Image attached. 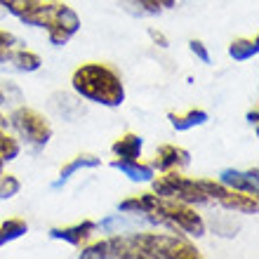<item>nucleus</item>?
<instances>
[{"mask_svg": "<svg viewBox=\"0 0 259 259\" xmlns=\"http://www.w3.org/2000/svg\"><path fill=\"white\" fill-rule=\"evenodd\" d=\"M71 88L80 99L106 106V109H116L125 102L123 78L109 64L88 62L78 66L71 75Z\"/></svg>", "mask_w": 259, "mask_h": 259, "instance_id": "f257e3e1", "label": "nucleus"}, {"mask_svg": "<svg viewBox=\"0 0 259 259\" xmlns=\"http://www.w3.org/2000/svg\"><path fill=\"white\" fill-rule=\"evenodd\" d=\"M137 259H200V250L189 236L177 231L127 233Z\"/></svg>", "mask_w": 259, "mask_h": 259, "instance_id": "f03ea898", "label": "nucleus"}, {"mask_svg": "<svg viewBox=\"0 0 259 259\" xmlns=\"http://www.w3.org/2000/svg\"><path fill=\"white\" fill-rule=\"evenodd\" d=\"M151 224L163 226L167 231L184 233L189 238H203L207 233V224H205L203 214H198L193 205L179 203V200H170V198L158 196V205L146 214Z\"/></svg>", "mask_w": 259, "mask_h": 259, "instance_id": "7ed1b4c3", "label": "nucleus"}, {"mask_svg": "<svg viewBox=\"0 0 259 259\" xmlns=\"http://www.w3.org/2000/svg\"><path fill=\"white\" fill-rule=\"evenodd\" d=\"M149 184H151V191L156 193V196H160V198L179 200V203L193 205V207L210 203V198L205 196L200 182L182 175V170L158 172V177H153Z\"/></svg>", "mask_w": 259, "mask_h": 259, "instance_id": "20e7f679", "label": "nucleus"}, {"mask_svg": "<svg viewBox=\"0 0 259 259\" xmlns=\"http://www.w3.org/2000/svg\"><path fill=\"white\" fill-rule=\"evenodd\" d=\"M7 125L12 127L19 142H24L26 146H33V149L48 146L52 135H55L50 118L31 106H17L7 118Z\"/></svg>", "mask_w": 259, "mask_h": 259, "instance_id": "39448f33", "label": "nucleus"}, {"mask_svg": "<svg viewBox=\"0 0 259 259\" xmlns=\"http://www.w3.org/2000/svg\"><path fill=\"white\" fill-rule=\"evenodd\" d=\"M80 17L73 7H68L66 3H59L55 0V7H52V14H50V21L45 26V33H48V40L52 48H64L71 42L78 31H80Z\"/></svg>", "mask_w": 259, "mask_h": 259, "instance_id": "423d86ee", "label": "nucleus"}, {"mask_svg": "<svg viewBox=\"0 0 259 259\" xmlns=\"http://www.w3.org/2000/svg\"><path fill=\"white\" fill-rule=\"evenodd\" d=\"M191 163V153L184 146L177 144H160L153 153V170L167 172V170H184Z\"/></svg>", "mask_w": 259, "mask_h": 259, "instance_id": "0eeeda50", "label": "nucleus"}, {"mask_svg": "<svg viewBox=\"0 0 259 259\" xmlns=\"http://www.w3.org/2000/svg\"><path fill=\"white\" fill-rule=\"evenodd\" d=\"M97 229H99L97 222L85 219V222H78V224H71V226H55V229H50V238L64 240V243H68V245L80 247L95 236Z\"/></svg>", "mask_w": 259, "mask_h": 259, "instance_id": "6e6552de", "label": "nucleus"}, {"mask_svg": "<svg viewBox=\"0 0 259 259\" xmlns=\"http://www.w3.org/2000/svg\"><path fill=\"white\" fill-rule=\"evenodd\" d=\"M219 182L233 191H243V193H252L259 196V179H257V167L252 170H233V167H226V170L219 172Z\"/></svg>", "mask_w": 259, "mask_h": 259, "instance_id": "1a4fd4ad", "label": "nucleus"}, {"mask_svg": "<svg viewBox=\"0 0 259 259\" xmlns=\"http://www.w3.org/2000/svg\"><path fill=\"white\" fill-rule=\"evenodd\" d=\"M219 207H224L226 212H236V214H257L259 210V200L252 193H243V191H233L226 186V191L214 200Z\"/></svg>", "mask_w": 259, "mask_h": 259, "instance_id": "9d476101", "label": "nucleus"}, {"mask_svg": "<svg viewBox=\"0 0 259 259\" xmlns=\"http://www.w3.org/2000/svg\"><path fill=\"white\" fill-rule=\"evenodd\" d=\"M111 167L118 170L120 175H125V177H127L130 182H135V184H149L151 179L156 177L153 165L142 163L139 158H137V160H118V158H113V160H111Z\"/></svg>", "mask_w": 259, "mask_h": 259, "instance_id": "9b49d317", "label": "nucleus"}, {"mask_svg": "<svg viewBox=\"0 0 259 259\" xmlns=\"http://www.w3.org/2000/svg\"><path fill=\"white\" fill-rule=\"evenodd\" d=\"M142 151H144V139L142 135H135V132H125L111 144V153L118 160H137V158H142Z\"/></svg>", "mask_w": 259, "mask_h": 259, "instance_id": "f8f14e48", "label": "nucleus"}, {"mask_svg": "<svg viewBox=\"0 0 259 259\" xmlns=\"http://www.w3.org/2000/svg\"><path fill=\"white\" fill-rule=\"evenodd\" d=\"M167 120H170L172 130L177 132H189L193 127H200L210 120V113L203 109H191L186 113H175V111H167Z\"/></svg>", "mask_w": 259, "mask_h": 259, "instance_id": "ddd939ff", "label": "nucleus"}, {"mask_svg": "<svg viewBox=\"0 0 259 259\" xmlns=\"http://www.w3.org/2000/svg\"><path fill=\"white\" fill-rule=\"evenodd\" d=\"M158 205V196L153 191L151 193H139V196H130L125 198V200H120L118 203V212H123V214H142V217H146L153 207Z\"/></svg>", "mask_w": 259, "mask_h": 259, "instance_id": "4468645a", "label": "nucleus"}, {"mask_svg": "<svg viewBox=\"0 0 259 259\" xmlns=\"http://www.w3.org/2000/svg\"><path fill=\"white\" fill-rule=\"evenodd\" d=\"M99 165H102V158L92 156V153H80V156H75L73 160H68L62 170H59V179L55 182V189H59L62 184H66L75 172L85 170V167H99Z\"/></svg>", "mask_w": 259, "mask_h": 259, "instance_id": "2eb2a0df", "label": "nucleus"}, {"mask_svg": "<svg viewBox=\"0 0 259 259\" xmlns=\"http://www.w3.org/2000/svg\"><path fill=\"white\" fill-rule=\"evenodd\" d=\"M10 64H12L17 71L21 73H35L38 68L42 66V57L33 50H26V48H17L10 57Z\"/></svg>", "mask_w": 259, "mask_h": 259, "instance_id": "dca6fc26", "label": "nucleus"}, {"mask_svg": "<svg viewBox=\"0 0 259 259\" xmlns=\"http://www.w3.org/2000/svg\"><path fill=\"white\" fill-rule=\"evenodd\" d=\"M28 233V222L21 217H10L5 222H0V247L12 243V240H19L21 236Z\"/></svg>", "mask_w": 259, "mask_h": 259, "instance_id": "f3484780", "label": "nucleus"}, {"mask_svg": "<svg viewBox=\"0 0 259 259\" xmlns=\"http://www.w3.org/2000/svg\"><path fill=\"white\" fill-rule=\"evenodd\" d=\"M259 52V42L257 38H236V40L229 42V57L233 62H247L257 57Z\"/></svg>", "mask_w": 259, "mask_h": 259, "instance_id": "a211bd4d", "label": "nucleus"}, {"mask_svg": "<svg viewBox=\"0 0 259 259\" xmlns=\"http://www.w3.org/2000/svg\"><path fill=\"white\" fill-rule=\"evenodd\" d=\"M40 3L42 0H0V10L5 14H12V17H17L21 21L24 17H28V14L33 12Z\"/></svg>", "mask_w": 259, "mask_h": 259, "instance_id": "6ab92c4d", "label": "nucleus"}, {"mask_svg": "<svg viewBox=\"0 0 259 259\" xmlns=\"http://www.w3.org/2000/svg\"><path fill=\"white\" fill-rule=\"evenodd\" d=\"M21 156V142L17 139V135H10V132H0V158L5 163H12Z\"/></svg>", "mask_w": 259, "mask_h": 259, "instance_id": "aec40b11", "label": "nucleus"}, {"mask_svg": "<svg viewBox=\"0 0 259 259\" xmlns=\"http://www.w3.org/2000/svg\"><path fill=\"white\" fill-rule=\"evenodd\" d=\"M78 257L80 259H109V245H106V238H102V240L90 238L85 245H80Z\"/></svg>", "mask_w": 259, "mask_h": 259, "instance_id": "412c9836", "label": "nucleus"}, {"mask_svg": "<svg viewBox=\"0 0 259 259\" xmlns=\"http://www.w3.org/2000/svg\"><path fill=\"white\" fill-rule=\"evenodd\" d=\"M19 191H21V182L17 179V175L3 172L0 175V200H12Z\"/></svg>", "mask_w": 259, "mask_h": 259, "instance_id": "4be33fe9", "label": "nucleus"}, {"mask_svg": "<svg viewBox=\"0 0 259 259\" xmlns=\"http://www.w3.org/2000/svg\"><path fill=\"white\" fill-rule=\"evenodd\" d=\"M17 45H19L17 35L5 31V28H0V64H10V57L17 50Z\"/></svg>", "mask_w": 259, "mask_h": 259, "instance_id": "5701e85b", "label": "nucleus"}, {"mask_svg": "<svg viewBox=\"0 0 259 259\" xmlns=\"http://www.w3.org/2000/svg\"><path fill=\"white\" fill-rule=\"evenodd\" d=\"M137 5L142 7L146 14H160L165 10H172L177 5V0H137Z\"/></svg>", "mask_w": 259, "mask_h": 259, "instance_id": "b1692460", "label": "nucleus"}, {"mask_svg": "<svg viewBox=\"0 0 259 259\" xmlns=\"http://www.w3.org/2000/svg\"><path fill=\"white\" fill-rule=\"evenodd\" d=\"M189 50H191V55L196 57L200 64H210V62H212L210 50H207V45H205L203 40H198V38H191V40H189Z\"/></svg>", "mask_w": 259, "mask_h": 259, "instance_id": "393cba45", "label": "nucleus"}, {"mask_svg": "<svg viewBox=\"0 0 259 259\" xmlns=\"http://www.w3.org/2000/svg\"><path fill=\"white\" fill-rule=\"evenodd\" d=\"M149 38L153 40V45H158V48H170V40H167V35L163 33V31H158V28H149Z\"/></svg>", "mask_w": 259, "mask_h": 259, "instance_id": "a878e982", "label": "nucleus"}, {"mask_svg": "<svg viewBox=\"0 0 259 259\" xmlns=\"http://www.w3.org/2000/svg\"><path fill=\"white\" fill-rule=\"evenodd\" d=\"M257 118H259L257 109H252L250 113H247V123H250V125H257Z\"/></svg>", "mask_w": 259, "mask_h": 259, "instance_id": "bb28decb", "label": "nucleus"}, {"mask_svg": "<svg viewBox=\"0 0 259 259\" xmlns=\"http://www.w3.org/2000/svg\"><path fill=\"white\" fill-rule=\"evenodd\" d=\"M7 130V118L3 116V111H0V132H5Z\"/></svg>", "mask_w": 259, "mask_h": 259, "instance_id": "cd10ccee", "label": "nucleus"}, {"mask_svg": "<svg viewBox=\"0 0 259 259\" xmlns=\"http://www.w3.org/2000/svg\"><path fill=\"white\" fill-rule=\"evenodd\" d=\"M7 104V99H5V88L0 85V106H5Z\"/></svg>", "mask_w": 259, "mask_h": 259, "instance_id": "c85d7f7f", "label": "nucleus"}, {"mask_svg": "<svg viewBox=\"0 0 259 259\" xmlns=\"http://www.w3.org/2000/svg\"><path fill=\"white\" fill-rule=\"evenodd\" d=\"M3 172H5V160L0 158V175H3Z\"/></svg>", "mask_w": 259, "mask_h": 259, "instance_id": "c756f323", "label": "nucleus"}, {"mask_svg": "<svg viewBox=\"0 0 259 259\" xmlns=\"http://www.w3.org/2000/svg\"><path fill=\"white\" fill-rule=\"evenodd\" d=\"M42 3H52V0H42Z\"/></svg>", "mask_w": 259, "mask_h": 259, "instance_id": "7c9ffc66", "label": "nucleus"}]
</instances>
